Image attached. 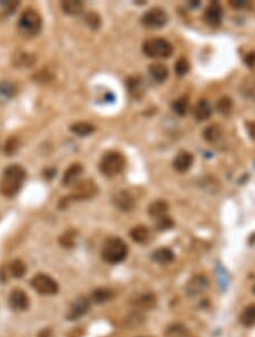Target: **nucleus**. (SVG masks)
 I'll use <instances>...</instances> for the list:
<instances>
[{
	"label": "nucleus",
	"instance_id": "f257e3e1",
	"mask_svg": "<svg viewBox=\"0 0 255 337\" xmlns=\"http://www.w3.org/2000/svg\"><path fill=\"white\" fill-rule=\"evenodd\" d=\"M26 178V172L20 165H12L4 170L0 179V193L6 198H14L24 184Z\"/></svg>",
	"mask_w": 255,
	"mask_h": 337
},
{
	"label": "nucleus",
	"instance_id": "f03ea898",
	"mask_svg": "<svg viewBox=\"0 0 255 337\" xmlns=\"http://www.w3.org/2000/svg\"><path fill=\"white\" fill-rule=\"evenodd\" d=\"M128 248L125 242L119 237H109L101 249V257L108 264H119L127 257Z\"/></svg>",
	"mask_w": 255,
	"mask_h": 337
},
{
	"label": "nucleus",
	"instance_id": "7ed1b4c3",
	"mask_svg": "<svg viewBox=\"0 0 255 337\" xmlns=\"http://www.w3.org/2000/svg\"><path fill=\"white\" fill-rule=\"evenodd\" d=\"M18 31L25 38H33L39 34L42 27L40 14L34 9L28 8L24 11L18 20Z\"/></svg>",
	"mask_w": 255,
	"mask_h": 337
},
{
	"label": "nucleus",
	"instance_id": "20e7f679",
	"mask_svg": "<svg viewBox=\"0 0 255 337\" xmlns=\"http://www.w3.org/2000/svg\"><path fill=\"white\" fill-rule=\"evenodd\" d=\"M126 166V159L118 151H109L105 154L99 164V169L104 176L114 177L120 174Z\"/></svg>",
	"mask_w": 255,
	"mask_h": 337
},
{
	"label": "nucleus",
	"instance_id": "39448f33",
	"mask_svg": "<svg viewBox=\"0 0 255 337\" xmlns=\"http://www.w3.org/2000/svg\"><path fill=\"white\" fill-rule=\"evenodd\" d=\"M174 48L169 41L162 38H152L143 44V52L150 58H168Z\"/></svg>",
	"mask_w": 255,
	"mask_h": 337
},
{
	"label": "nucleus",
	"instance_id": "423d86ee",
	"mask_svg": "<svg viewBox=\"0 0 255 337\" xmlns=\"http://www.w3.org/2000/svg\"><path fill=\"white\" fill-rule=\"evenodd\" d=\"M99 189L93 181L91 179H85V181L79 182L75 184L73 192L70 196L61 199L60 201V208H66L67 203L73 201V200H88V199L93 198L95 194L98 193Z\"/></svg>",
	"mask_w": 255,
	"mask_h": 337
},
{
	"label": "nucleus",
	"instance_id": "0eeeda50",
	"mask_svg": "<svg viewBox=\"0 0 255 337\" xmlns=\"http://www.w3.org/2000/svg\"><path fill=\"white\" fill-rule=\"evenodd\" d=\"M31 285L42 295H55L58 293L59 286L54 278L46 274H38L31 279Z\"/></svg>",
	"mask_w": 255,
	"mask_h": 337
},
{
	"label": "nucleus",
	"instance_id": "6e6552de",
	"mask_svg": "<svg viewBox=\"0 0 255 337\" xmlns=\"http://www.w3.org/2000/svg\"><path fill=\"white\" fill-rule=\"evenodd\" d=\"M168 22L167 13L162 8L155 7L148 11L141 18L142 24L148 28H160Z\"/></svg>",
	"mask_w": 255,
	"mask_h": 337
},
{
	"label": "nucleus",
	"instance_id": "1a4fd4ad",
	"mask_svg": "<svg viewBox=\"0 0 255 337\" xmlns=\"http://www.w3.org/2000/svg\"><path fill=\"white\" fill-rule=\"evenodd\" d=\"M208 286H209L208 278L203 276V275H195V276L192 277L190 281L187 282L185 292L187 294V296L195 297L203 293L205 289L208 288Z\"/></svg>",
	"mask_w": 255,
	"mask_h": 337
},
{
	"label": "nucleus",
	"instance_id": "9d476101",
	"mask_svg": "<svg viewBox=\"0 0 255 337\" xmlns=\"http://www.w3.org/2000/svg\"><path fill=\"white\" fill-rule=\"evenodd\" d=\"M91 302L88 297L80 296L74 300L67 313V319L68 320H78L81 317H83L89 311Z\"/></svg>",
	"mask_w": 255,
	"mask_h": 337
},
{
	"label": "nucleus",
	"instance_id": "9b49d317",
	"mask_svg": "<svg viewBox=\"0 0 255 337\" xmlns=\"http://www.w3.org/2000/svg\"><path fill=\"white\" fill-rule=\"evenodd\" d=\"M113 202L115 207L123 212L132 211L134 207H135V199H134L131 193L125 191V190H122V191L115 194Z\"/></svg>",
	"mask_w": 255,
	"mask_h": 337
},
{
	"label": "nucleus",
	"instance_id": "f8f14e48",
	"mask_svg": "<svg viewBox=\"0 0 255 337\" xmlns=\"http://www.w3.org/2000/svg\"><path fill=\"white\" fill-rule=\"evenodd\" d=\"M224 12L220 5L215 2L211 3L208 7H206L204 12V21L208 25L216 27L221 24L223 22Z\"/></svg>",
	"mask_w": 255,
	"mask_h": 337
},
{
	"label": "nucleus",
	"instance_id": "ddd939ff",
	"mask_svg": "<svg viewBox=\"0 0 255 337\" xmlns=\"http://www.w3.org/2000/svg\"><path fill=\"white\" fill-rule=\"evenodd\" d=\"M8 305L13 310L24 311L30 306V301H28V296L26 295L25 292L22 291V289L16 288L12 291L11 295H9Z\"/></svg>",
	"mask_w": 255,
	"mask_h": 337
},
{
	"label": "nucleus",
	"instance_id": "4468645a",
	"mask_svg": "<svg viewBox=\"0 0 255 337\" xmlns=\"http://www.w3.org/2000/svg\"><path fill=\"white\" fill-rule=\"evenodd\" d=\"M157 296L153 293H143L138 294L134 298H132V305L142 310H151L157 307Z\"/></svg>",
	"mask_w": 255,
	"mask_h": 337
},
{
	"label": "nucleus",
	"instance_id": "2eb2a0df",
	"mask_svg": "<svg viewBox=\"0 0 255 337\" xmlns=\"http://www.w3.org/2000/svg\"><path fill=\"white\" fill-rule=\"evenodd\" d=\"M194 161V157L191 153H187V151H180L179 154L176 156V158L174 159V163H172V166L176 172L178 173H186L189 170L192 165H193Z\"/></svg>",
	"mask_w": 255,
	"mask_h": 337
},
{
	"label": "nucleus",
	"instance_id": "dca6fc26",
	"mask_svg": "<svg viewBox=\"0 0 255 337\" xmlns=\"http://www.w3.org/2000/svg\"><path fill=\"white\" fill-rule=\"evenodd\" d=\"M83 170H84V168L81 164L70 165L69 167L66 169L64 176H62V185H65V186H69V185L75 184L76 182H78V179L80 178L82 173H83Z\"/></svg>",
	"mask_w": 255,
	"mask_h": 337
},
{
	"label": "nucleus",
	"instance_id": "f3484780",
	"mask_svg": "<svg viewBox=\"0 0 255 337\" xmlns=\"http://www.w3.org/2000/svg\"><path fill=\"white\" fill-rule=\"evenodd\" d=\"M128 93L134 99H139L144 94V82L141 77H131L126 80Z\"/></svg>",
	"mask_w": 255,
	"mask_h": 337
},
{
	"label": "nucleus",
	"instance_id": "a211bd4d",
	"mask_svg": "<svg viewBox=\"0 0 255 337\" xmlns=\"http://www.w3.org/2000/svg\"><path fill=\"white\" fill-rule=\"evenodd\" d=\"M34 63H35V57L31 54H28V52L20 51L17 52L13 58V64L17 68L31 67Z\"/></svg>",
	"mask_w": 255,
	"mask_h": 337
},
{
	"label": "nucleus",
	"instance_id": "6ab92c4d",
	"mask_svg": "<svg viewBox=\"0 0 255 337\" xmlns=\"http://www.w3.org/2000/svg\"><path fill=\"white\" fill-rule=\"evenodd\" d=\"M149 73H150L153 80H156L159 83H162L168 79L169 70H168L166 65L156 63V64H152L150 67H149Z\"/></svg>",
	"mask_w": 255,
	"mask_h": 337
},
{
	"label": "nucleus",
	"instance_id": "aec40b11",
	"mask_svg": "<svg viewBox=\"0 0 255 337\" xmlns=\"http://www.w3.org/2000/svg\"><path fill=\"white\" fill-rule=\"evenodd\" d=\"M168 209H169V206L168 203L163 200H157L153 201L150 206H149V215H150L152 218L155 219H159L163 216H167Z\"/></svg>",
	"mask_w": 255,
	"mask_h": 337
},
{
	"label": "nucleus",
	"instance_id": "412c9836",
	"mask_svg": "<svg viewBox=\"0 0 255 337\" xmlns=\"http://www.w3.org/2000/svg\"><path fill=\"white\" fill-rule=\"evenodd\" d=\"M212 115V109L206 100H200L194 108V116L197 121H206Z\"/></svg>",
	"mask_w": 255,
	"mask_h": 337
},
{
	"label": "nucleus",
	"instance_id": "4be33fe9",
	"mask_svg": "<svg viewBox=\"0 0 255 337\" xmlns=\"http://www.w3.org/2000/svg\"><path fill=\"white\" fill-rule=\"evenodd\" d=\"M113 297H114V292L112 289L105 287L95 288L92 294H91V301L97 303V305H102V303L112 300Z\"/></svg>",
	"mask_w": 255,
	"mask_h": 337
},
{
	"label": "nucleus",
	"instance_id": "5701e85b",
	"mask_svg": "<svg viewBox=\"0 0 255 337\" xmlns=\"http://www.w3.org/2000/svg\"><path fill=\"white\" fill-rule=\"evenodd\" d=\"M152 259L160 265H168L175 259V254L170 249L160 248L152 253Z\"/></svg>",
	"mask_w": 255,
	"mask_h": 337
},
{
	"label": "nucleus",
	"instance_id": "b1692460",
	"mask_svg": "<svg viewBox=\"0 0 255 337\" xmlns=\"http://www.w3.org/2000/svg\"><path fill=\"white\" fill-rule=\"evenodd\" d=\"M61 8L68 15H79L84 11V3L80 0H65L61 3Z\"/></svg>",
	"mask_w": 255,
	"mask_h": 337
},
{
	"label": "nucleus",
	"instance_id": "393cba45",
	"mask_svg": "<svg viewBox=\"0 0 255 337\" xmlns=\"http://www.w3.org/2000/svg\"><path fill=\"white\" fill-rule=\"evenodd\" d=\"M131 235L132 240L134 242H136V243H145V242L149 240V237H150V231L147 226H136L134 227V229L131 231Z\"/></svg>",
	"mask_w": 255,
	"mask_h": 337
},
{
	"label": "nucleus",
	"instance_id": "a878e982",
	"mask_svg": "<svg viewBox=\"0 0 255 337\" xmlns=\"http://www.w3.org/2000/svg\"><path fill=\"white\" fill-rule=\"evenodd\" d=\"M94 130H95L94 126L86 122L75 123V124L70 126V131L79 136H88L90 134H92Z\"/></svg>",
	"mask_w": 255,
	"mask_h": 337
},
{
	"label": "nucleus",
	"instance_id": "bb28decb",
	"mask_svg": "<svg viewBox=\"0 0 255 337\" xmlns=\"http://www.w3.org/2000/svg\"><path fill=\"white\" fill-rule=\"evenodd\" d=\"M8 270L13 277L22 278L26 273V266L22 260L15 259V260H13L11 264H9Z\"/></svg>",
	"mask_w": 255,
	"mask_h": 337
},
{
	"label": "nucleus",
	"instance_id": "cd10ccee",
	"mask_svg": "<svg viewBox=\"0 0 255 337\" xmlns=\"http://www.w3.org/2000/svg\"><path fill=\"white\" fill-rule=\"evenodd\" d=\"M189 106H190V100L186 96H183V97L176 99V100L171 104L172 110H174L177 115H179V116L185 115L187 110H189Z\"/></svg>",
	"mask_w": 255,
	"mask_h": 337
},
{
	"label": "nucleus",
	"instance_id": "c85d7f7f",
	"mask_svg": "<svg viewBox=\"0 0 255 337\" xmlns=\"http://www.w3.org/2000/svg\"><path fill=\"white\" fill-rule=\"evenodd\" d=\"M240 322L246 327H252L255 325V305L245 308L240 315Z\"/></svg>",
	"mask_w": 255,
	"mask_h": 337
},
{
	"label": "nucleus",
	"instance_id": "c756f323",
	"mask_svg": "<svg viewBox=\"0 0 255 337\" xmlns=\"http://www.w3.org/2000/svg\"><path fill=\"white\" fill-rule=\"evenodd\" d=\"M166 337H187L189 336V331H187L186 327L180 324H174L168 327L165 331Z\"/></svg>",
	"mask_w": 255,
	"mask_h": 337
},
{
	"label": "nucleus",
	"instance_id": "7c9ffc66",
	"mask_svg": "<svg viewBox=\"0 0 255 337\" xmlns=\"http://www.w3.org/2000/svg\"><path fill=\"white\" fill-rule=\"evenodd\" d=\"M221 129L218 125H211L209 127H206L203 132V136H204V140L208 141V142H215L220 139L221 136Z\"/></svg>",
	"mask_w": 255,
	"mask_h": 337
},
{
	"label": "nucleus",
	"instance_id": "2f4dec72",
	"mask_svg": "<svg viewBox=\"0 0 255 337\" xmlns=\"http://www.w3.org/2000/svg\"><path fill=\"white\" fill-rule=\"evenodd\" d=\"M216 108H218L220 114H223V115H228V114L232 111V109H233L232 99L228 97L221 98L218 101V103H216Z\"/></svg>",
	"mask_w": 255,
	"mask_h": 337
},
{
	"label": "nucleus",
	"instance_id": "473e14b6",
	"mask_svg": "<svg viewBox=\"0 0 255 337\" xmlns=\"http://www.w3.org/2000/svg\"><path fill=\"white\" fill-rule=\"evenodd\" d=\"M145 318L139 312H133L131 315L126 318V325L129 327H137L139 325H142Z\"/></svg>",
	"mask_w": 255,
	"mask_h": 337
},
{
	"label": "nucleus",
	"instance_id": "72a5a7b5",
	"mask_svg": "<svg viewBox=\"0 0 255 337\" xmlns=\"http://www.w3.org/2000/svg\"><path fill=\"white\" fill-rule=\"evenodd\" d=\"M76 233L75 231H68L65 234H62L60 237V244L65 248H71L75 244Z\"/></svg>",
	"mask_w": 255,
	"mask_h": 337
},
{
	"label": "nucleus",
	"instance_id": "f704fd0d",
	"mask_svg": "<svg viewBox=\"0 0 255 337\" xmlns=\"http://www.w3.org/2000/svg\"><path fill=\"white\" fill-rule=\"evenodd\" d=\"M190 70V63L185 58H180L175 65V72L178 77H184Z\"/></svg>",
	"mask_w": 255,
	"mask_h": 337
},
{
	"label": "nucleus",
	"instance_id": "c9c22d12",
	"mask_svg": "<svg viewBox=\"0 0 255 337\" xmlns=\"http://www.w3.org/2000/svg\"><path fill=\"white\" fill-rule=\"evenodd\" d=\"M157 220V230L159 231H166V230H169L171 229L172 226H174V221H172V219L170 217H168V216H163L161 218H159V219H156Z\"/></svg>",
	"mask_w": 255,
	"mask_h": 337
},
{
	"label": "nucleus",
	"instance_id": "e433bc0d",
	"mask_svg": "<svg viewBox=\"0 0 255 337\" xmlns=\"http://www.w3.org/2000/svg\"><path fill=\"white\" fill-rule=\"evenodd\" d=\"M15 87L12 83L8 82H3L0 83V93L5 96L6 98H11L15 94Z\"/></svg>",
	"mask_w": 255,
	"mask_h": 337
},
{
	"label": "nucleus",
	"instance_id": "4c0bfd02",
	"mask_svg": "<svg viewBox=\"0 0 255 337\" xmlns=\"http://www.w3.org/2000/svg\"><path fill=\"white\" fill-rule=\"evenodd\" d=\"M52 79H54V75H52V73H50L48 69H42L34 75V80L40 83H48L50 82Z\"/></svg>",
	"mask_w": 255,
	"mask_h": 337
},
{
	"label": "nucleus",
	"instance_id": "58836bf2",
	"mask_svg": "<svg viewBox=\"0 0 255 337\" xmlns=\"http://www.w3.org/2000/svg\"><path fill=\"white\" fill-rule=\"evenodd\" d=\"M85 20H86V22H88L89 26L92 27L93 30H97V28H99V26L101 25L100 17L95 13H89L88 15H86Z\"/></svg>",
	"mask_w": 255,
	"mask_h": 337
},
{
	"label": "nucleus",
	"instance_id": "ea45409f",
	"mask_svg": "<svg viewBox=\"0 0 255 337\" xmlns=\"http://www.w3.org/2000/svg\"><path fill=\"white\" fill-rule=\"evenodd\" d=\"M17 149H18V141L15 139V137L8 139L6 145H5V153L7 155H13L14 153H16Z\"/></svg>",
	"mask_w": 255,
	"mask_h": 337
},
{
	"label": "nucleus",
	"instance_id": "a19ab883",
	"mask_svg": "<svg viewBox=\"0 0 255 337\" xmlns=\"http://www.w3.org/2000/svg\"><path fill=\"white\" fill-rule=\"evenodd\" d=\"M245 63L247 64L248 67H254L255 66V51L249 52V54L246 55V57H245Z\"/></svg>",
	"mask_w": 255,
	"mask_h": 337
},
{
	"label": "nucleus",
	"instance_id": "79ce46f5",
	"mask_svg": "<svg viewBox=\"0 0 255 337\" xmlns=\"http://www.w3.org/2000/svg\"><path fill=\"white\" fill-rule=\"evenodd\" d=\"M246 129L249 136L253 141H255V122H247L246 123Z\"/></svg>",
	"mask_w": 255,
	"mask_h": 337
},
{
	"label": "nucleus",
	"instance_id": "37998d69",
	"mask_svg": "<svg viewBox=\"0 0 255 337\" xmlns=\"http://www.w3.org/2000/svg\"><path fill=\"white\" fill-rule=\"evenodd\" d=\"M3 5L5 7H6V9H8V11L14 12L17 6H20V3H17V2H5V3H3Z\"/></svg>",
	"mask_w": 255,
	"mask_h": 337
},
{
	"label": "nucleus",
	"instance_id": "c03bdc74",
	"mask_svg": "<svg viewBox=\"0 0 255 337\" xmlns=\"http://www.w3.org/2000/svg\"><path fill=\"white\" fill-rule=\"evenodd\" d=\"M230 5L234 8H243L247 5V2H245V0H236V2H230Z\"/></svg>",
	"mask_w": 255,
	"mask_h": 337
},
{
	"label": "nucleus",
	"instance_id": "a18cd8bd",
	"mask_svg": "<svg viewBox=\"0 0 255 337\" xmlns=\"http://www.w3.org/2000/svg\"><path fill=\"white\" fill-rule=\"evenodd\" d=\"M38 337H51V330L50 329H43L41 330Z\"/></svg>",
	"mask_w": 255,
	"mask_h": 337
},
{
	"label": "nucleus",
	"instance_id": "49530a36",
	"mask_svg": "<svg viewBox=\"0 0 255 337\" xmlns=\"http://www.w3.org/2000/svg\"><path fill=\"white\" fill-rule=\"evenodd\" d=\"M253 293H254V294H255V286H254V287H253Z\"/></svg>",
	"mask_w": 255,
	"mask_h": 337
}]
</instances>
